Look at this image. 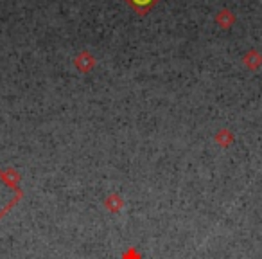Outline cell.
Instances as JSON below:
<instances>
[{
	"label": "cell",
	"instance_id": "obj_1",
	"mask_svg": "<svg viewBox=\"0 0 262 259\" xmlns=\"http://www.w3.org/2000/svg\"><path fill=\"white\" fill-rule=\"evenodd\" d=\"M18 198H20L18 187L9 182L4 173L0 171V218L16 204Z\"/></svg>",
	"mask_w": 262,
	"mask_h": 259
},
{
	"label": "cell",
	"instance_id": "obj_2",
	"mask_svg": "<svg viewBox=\"0 0 262 259\" xmlns=\"http://www.w3.org/2000/svg\"><path fill=\"white\" fill-rule=\"evenodd\" d=\"M155 2H157V0H127V4L135 9L137 13H140V15L149 11V9L155 6Z\"/></svg>",
	"mask_w": 262,
	"mask_h": 259
},
{
	"label": "cell",
	"instance_id": "obj_3",
	"mask_svg": "<svg viewBox=\"0 0 262 259\" xmlns=\"http://www.w3.org/2000/svg\"><path fill=\"white\" fill-rule=\"evenodd\" d=\"M232 22H233V16L230 15L228 11H221V13L217 15V24H219L221 27H228Z\"/></svg>",
	"mask_w": 262,
	"mask_h": 259
}]
</instances>
